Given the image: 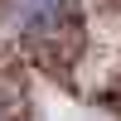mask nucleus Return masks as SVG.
Segmentation results:
<instances>
[{"label": "nucleus", "instance_id": "nucleus-1", "mask_svg": "<svg viewBox=\"0 0 121 121\" xmlns=\"http://www.w3.org/2000/svg\"><path fill=\"white\" fill-rule=\"evenodd\" d=\"M73 24V0H5V34L19 44H48Z\"/></svg>", "mask_w": 121, "mask_h": 121}, {"label": "nucleus", "instance_id": "nucleus-2", "mask_svg": "<svg viewBox=\"0 0 121 121\" xmlns=\"http://www.w3.org/2000/svg\"><path fill=\"white\" fill-rule=\"evenodd\" d=\"M0 121H15V107H10V97L0 92Z\"/></svg>", "mask_w": 121, "mask_h": 121}]
</instances>
